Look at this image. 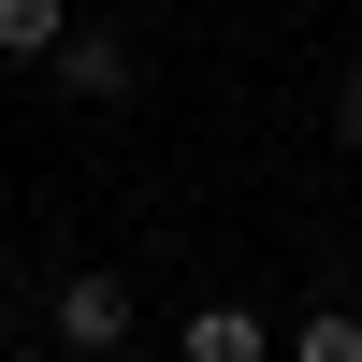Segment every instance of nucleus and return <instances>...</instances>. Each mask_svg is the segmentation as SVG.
I'll use <instances>...</instances> for the list:
<instances>
[{"instance_id": "obj_2", "label": "nucleus", "mask_w": 362, "mask_h": 362, "mask_svg": "<svg viewBox=\"0 0 362 362\" xmlns=\"http://www.w3.org/2000/svg\"><path fill=\"white\" fill-rule=\"evenodd\" d=\"M44 73L73 87V102H131V87H145V58L116 44V29H58V58H44Z\"/></svg>"}, {"instance_id": "obj_6", "label": "nucleus", "mask_w": 362, "mask_h": 362, "mask_svg": "<svg viewBox=\"0 0 362 362\" xmlns=\"http://www.w3.org/2000/svg\"><path fill=\"white\" fill-rule=\"evenodd\" d=\"M334 145H348V160H362V58H348V73H334Z\"/></svg>"}, {"instance_id": "obj_3", "label": "nucleus", "mask_w": 362, "mask_h": 362, "mask_svg": "<svg viewBox=\"0 0 362 362\" xmlns=\"http://www.w3.org/2000/svg\"><path fill=\"white\" fill-rule=\"evenodd\" d=\"M174 362H276V319H261V305H189Z\"/></svg>"}, {"instance_id": "obj_1", "label": "nucleus", "mask_w": 362, "mask_h": 362, "mask_svg": "<svg viewBox=\"0 0 362 362\" xmlns=\"http://www.w3.org/2000/svg\"><path fill=\"white\" fill-rule=\"evenodd\" d=\"M131 348V276H58V362H116Z\"/></svg>"}, {"instance_id": "obj_8", "label": "nucleus", "mask_w": 362, "mask_h": 362, "mask_svg": "<svg viewBox=\"0 0 362 362\" xmlns=\"http://www.w3.org/2000/svg\"><path fill=\"white\" fill-rule=\"evenodd\" d=\"M0 290H15V261H0Z\"/></svg>"}, {"instance_id": "obj_5", "label": "nucleus", "mask_w": 362, "mask_h": 362, "mask_svg": "<svg viewBox=\"0 0 362 362\" xmlns=\"http://www.w3.org/2000/svg\"><path fill=\"white\" fill-rule=\"evenodd\" d=\"M290 362H362V319H348V305H319V319H290Z\"/></svg>"}, {"instance_id": "obj_4", "label": "nucleus", "mask_w": 362, "mask_h": 362, "mask_svg": "<svg viewBox=\"0 0 362 362\" xmlns=\"http://www.w3.org/2000/svg\"><path fill=\"white\" fill-rule=\"evenodd\" d=\"M58 29H73V0H0V73H44Z\"/></svg>"}, {"instance_id": "obj_7", "label": "nucleus", "mask_w": 362, "mask_h": 362, "mask_svg": "<svg viewBox=\"0 0 362 362\" xmlns=\"http://www.w3.org/2000/svg\"><path fill=\"white\" fill-rule=\"evenodd\" d=\"M0 362H58V348H0Z\"/></svg>"}]
</instances>
